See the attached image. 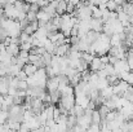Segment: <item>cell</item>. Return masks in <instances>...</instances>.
<instances>
[{"label": "cell", "instance_id": "obj_17", "mask_svg": "<svg viewBox=\"0 0 133 132\" xmlns=\"http://www.w3.org/2000/svg\"><path fill=\"white\" fill-rule=\"evenodd\" d=\"M98 36H99V33H96V31H93V30H90L88 34L84 36L85 39H87V42H88L89 44H93L97 39H98Z\"/></svg>", "mask_w": 133, "mask_h": 132}, {"label": "cell", "instance_id": "obj_28", "mask_svg": "<svg viewBox=\"0 0 133 132\" xmlns=\"http://www.w3.org/2000/svg\"><path fill=\"white\" fill-rule=\"evenodd\" d=\"M26 18L29 20V22H34V21H38V18H36V13L35 12H29L27 13V16H26Z\"/></svg>", "mask_w": 133, "mask_h": 132}, {"label": "cell", "instance_id": "obj_42", "mask_svg": "<svg viewBox=\"0 0 133 132\" xmlns=\"http://www.w3.org/2000/svg\"><path fill=\"white\" fill-rule=\"evenodd\" d=\"M107 1H110V0H101V3H102V4H106Z\"/></svg>", "mask_w": 133, "mask_h": 132}, {"label": "cell", "instance_id": "obj_10", "mask_svg": "<svg viewBox=\"0 0 133 132\" xmlns=\"http://www.w3.org/2000/svg\"><path fill=\"white\" fill-rule=\"evenodd\" d=\"M71 44H61V45H57V49H56V53L54 56H59V57H67V54L70 53V47Z\"/></svg>", "mask_w": 133, "mask_h": 132}, {"label": "cell", "instance_id": "obj_2", "mask_svg": "<svg viewBox=\"0 0 133 132\" xmlns=\"http://www.w3.org/2000/svg\"><path fill=\"white\" fill-rule=\"evenodd\" d=\"M59 104H61L66 110H69V113H70V110L76 105V104H75V95H71V96H62L61 100H59Z\"/></svg>", "mask_w": 133, "mask_h": 132}, {"label": "cell", "instance_id": "obj_15", "mask_svg": "<svg viewBox=\"0 0 133 132\" xmlns=\"http://www.w3.org/2000/svg\"><path fill=\"white\" fill-rule=\"evenodd\" d=\"M99 93H101V96L105 98V100H109L110 97H112L115 93H114V87L112 86H109V87L103 88L102 91H99Z\"/></svg>", "mask_w": 133, "mask_h": 132}, {"label": "cell", "instance_id": "obj_26", "mask_svg": "<svg viewBox=\"0 0 133 132\" xmlns=\"http://www.w3.org/2000/svg\"><path fill=\"white\" fill-rule=\"evenodd\" d=\"M19 48H21V51H27V52H31V49L34 48L32 47V44L31 43H22V44H19Z\"/></svg>", "mask_w": 133, "mask_h": 132}, {"label": "cell", "instance_id": "obj_29", "mask_svg": "<svg viewBox=\"0 0 133 132\" xmlns=\"http://www.w3.org/2000/svg\"><path fill=\"white\" fill-rule=\"evenodd\" d=\"M16 78H18L19 80H27V78H29V75H27V74H26V73L23 71V69H22V70H21V71L18 73V75H17Z\"/></svg>", "mask_w": 133, "mask_h": 132}, {"label": "cell", "instance_id": "obj_9", "mask_svg": "<svg viewBox=\"0 0 133 132\" xmlns=\"http://www.w3.org/2000/svg\"><path fill=\"white\" fill-rule=\"evenodd\" d=\"M103 25L105 22L102 21V18H90V30L96 33H101L103 30Z\"/></svg>", "mask_w": 133, "mask_h": 132}, {"label": "cell", "instance_id": "obj_34", "mask_svg": "<svg viewBox=\"0 0 133 132\" xmlns=\"http://www.w3.org/2000/svg\"><path fill=\"white\" fill-rule=\"evenodd\" d=\"M30 10H31V12L38 13V12L40 10V7H39L38 4H30Z\"/></svg>", "mask_w": 133, "mask_h": 132}, {"label": "cell", "instance_id": "obj_6", "mask_svg": "<svg viewBox=\"0 0 133 132\" xmlns=\"http://www.w3.org/2000/svg\"><path fill=\"white\" fill-rule=\"evenodd\" d=\"M90 102V97L88 95H75V104L82 106L83 109H87Z\"/></svg>", "mask_w": 133, "mask_h": 132}, {"label": "cell", "instance_id": "obj_37", "mask_svg": "<svg viewBox=\"0 0 133 132\" xmlns=\"http://www.w3.org/2000/svg\"><path fill=\"white\" fill-rule=\"evenodd\" d=\"M8 130V126L6 124H0V132H5Z\"/></svg>", "mask_w": 133, "mask_h": 132}, {"label": "cell", "instance_id": "obj_18", "mask_svg": "<svg viewBox=\"0 0 133 132\" xmlns=\"http://www.w3.org/2000/svg\"><path fill=\"white\" fill-rule=\"evenodd\" d=\"M101 122H102V117H101L99 111L98 110H93V113H92V123L93 124H101Z\"/></svg>", "mask_w": 133, "mask_h": 132}, {"label": "cell", "instance_id": "obj_3", "mask_svg": "<svg viewBox=\"0 0 133 132\" xmlns=\"http://www.w3.org/2000/svg\"><path fill=\"white\" fill-rule=\"evenodd\" d=\"M4 10V16L6 18H10V20H17L18 17V10L16 9L14 4H5V7L3 8Z\"/></svg>", "mask_w": 133, "mask_h": 132}, {"label": "cell", "instance_id": "obj_24", "mask_svg": "<svg viewBox=\"0 0 133 132\" xmlns=\"http://www.w3.org/2000/svg\"><path fill=\"white\" fill-rule=\"evenodd\" d=\"M8 119H9V113L4 111V110H0V124H5Z\"/></svg>", "mask_w": 133, "mask_h": 132}, {"label": "cell", "instance_id": "obj_32", "mask_svg": "<svg viewBox=\"0 0 133 132\" xmlns=\"http://www.w3.org/2000/svg\"><path fill=\"white\" fill-rule=\"evenodd\" d=\"M99 57H101V61H102V64H103V65H107V64H110V57H109V54L99 56Z\"/></svg>", "mask_w": 133, "mask_h": 132}, {"label": "cell", "instance_id": "obj_35", "mask_svg": "<svg viewBox=\"0 0 133 132\" xmlns=\"http://www.w3.org/2000/svg\"><path fill=\"white\" fill-rule=\"evenodd\" d=\"M127 61H128V65H129V69L133 71V56L127 57Z\"/></svg>", "mask_w": 133, "mask_h": 132}, {"label": "cell", "instance_id": "obj_25", "mask_svg": "<svg viewBox=\"0 0 133 132\" xmlns=\"http://www.w3.org/2000/svg\"><path fill=\"white\" fill-rule=\"evenodd\" d=\"M93 54H90L89 52H84V53H82V58L85 61V62H88V64H90L92 62V60H93Z\"/></svg>", "mask_w": 133, "mask_h": 132}, {"label": "cell", "instance_id": "obj_14", "mask_svg": "<svg viewBox=\"0 0 133 132\" xmlns=\"http://www.w3.org/2000/svg\"><path fill=\"white\" fill-rule=\"evenodd\" d=\"M39 70V67L35 65V64H31V62H29V64H26L25 66H23V71L29 75V77H31V75H34L36 71Z\"/></svg>", "mask_w": 133, "mask_h": 132}, {"label": "cell", "instance_id": "obj_33", "mask_svg": "<svg viewBox=\"0 0 133 132\" xmlns=\"http://www.w3.org/2000/svg\"><path fill=\"white\" fill-rule=\"evenodd\" d=\"M36 4L40 7V9H43L44 7H46V5L49 4V1H48V0H38V1H36Z\"/></svg>", "mask_w": 133, "mask_h": 132}, {"label": "cell", "instance_id": "obj_39", "mask_svg": "<svg viewBox=\"0 0 133 132\" xmlns=\"http://www.w3.org/2000/svg\"><path fill=\"white\" fill-rule=\"evenodd\" d=\"M25 3H27V4H36V1L38 0H23Z\"/></svg>", "mask_w": 133, "mask_h": 132}, {"label": "cell", "instance_id": "obj_44", "mask_svg": "<svg viewBox=\"0 0 133 132\" xmlns=\"http://www.w3.org/2000/svg\"><path fill=\"white\" fill-rule=\"evenodd\" d=\"M125 1H127V3H128V1H131V0H125Z\"/></svg>", "mask_w": 133, "mask_h": 132}, {"label": "cell", "instance_id": "obj_45", "mask_svg": "<svg viewBox=\"0 0 133 132\" xmlns=\"http://www.w3.org/2000/svg\"><path fill=\"white\" fill-rule=\"evenodd\" d=\"M30 132H31V131H30Z\"/></svg>", "mask_w": 133, "mask_h": 132}, {"label": "cell", "instance_id": "obj_23", "mask_svg": "<svg viewBox=\"0 0 133 132\" xmlns=\"http://www.w3.org/2000/svg\"><path fill=\"white\" fill-rule=\"evenodd\" d=\"M106 7H107V9H109L110 12H116V9H118L119 5L115 3V0H110V1L106 3Z\"/></svg>", "mask_w": 133, "mask_h": 132}, {"label": "cell", "instance_id": "obj_19", "mask_svg": "<svg viewBox=\"0 0 133 132\" xmlns=\"http://www.w3.org/2000/svg\"><path fill=\"white\" fill-rule=\"evenodd\" d=\"M109 86H110V83H109L107 78H98V82H97V88H98L99 91H102L103 88L109 87Z\"/></svg>", "mask_w": 133, "mask_h": 132}, {"label": "cell", "instance_id": "obj_4", "mask_svg": "<svg viewBox=\"0 0 133 132\" xmlns=\"http://www.w3.org/2000/svg\"><path fill=\"white\" fill-rule=\"evenodd\" d=\"M112 87H114V93H115V95H118V96H123L124 92H127L128 88L131 87V86H129L125 80H122V79H120V80H119L115 86H112Z\"/></svg>", "mask_w": 133, "mask_h": 132}, {"label": "cell", "instance_id": "obj_22", "mask_svg": "<svg viewBox=\"0 0 133 132\" xmlns=\"http://www.w3.org/2000/svg\"><path fill=\"white\" fill-rule=\"evenodd\" d=\"M123 10H124L128 16H132L133 14V3H131V1L125 3V4L123 5Z\"/></svg>", "mask_w": 133, "mask_h": 132}, {"label": "cell", "instance_id": "obj_40", "mask_svg": "<svg viewBox=\"0 0 133 132\" xmlns=\"http://www.w3.org/2000/svg\"><path fill=\"white\" fill-rule=\"evenodd\" d=\"M8 1V4H14V3H17V1H22V0H6Z\"/></svg>", "mask_w": 133, "mask_h": 132}, {"label": "cell", "instance_id": "obj_20", "mask_svg": "<svg viewBox=\"0 0 133 132\" xmlns=\"http://www.w3.org/2000/svg\"><path fill=\"white\" fill-rule=\"evenodd\" d=\"M98 111H99V114H101V117H102V119H105L106 118V115H107V113L110 111V109L105 105V104H102V105H99V108L97 109Z\"/></svg>", "mask_w": 133, "mask_h": 132}, {"label": "cell", "instance_id": "obj_16", "mask_svg": "<svg viewBox=\"0 0 133 132\" xmlns=\"http://www.w3.org/2000/svg\"><path fill=\"white\" fill-rule=\"evenodd\" d=\"M56 12H57V16H63V14H66V13H67V3H66V1H59V3L57 4Z\"/></svg>", "mask_w": 133, "mask_h": 132}, {"label": "cell", "instance_id": "obj_11", "mask_svg": "<svg viewBox=\"0 0 133 132\" xmlns=\"http://www.w3.org/2000/svg\"><path fill=\"white\" fill-rule=\"evenodd\" d=\"M9 91V79L8 75L6 77H0V93L6 96Z\"/></svg>", "mask_w": 133, "mask_h": 132}, {"label": "cell", "instance_id": "obj_38", "mask_svg": "<svg viewBox=\"0 0 133 132\" xmlns=\"http://www.w3.org/2000/svg\"><path fill=\"white\" fill-rule=\"evenodd\" d=\"M69 3H71V4H74V5H75V7H76V5H78V4H79V3H80V0H70V1H69Z\"/></svg>", "mask_w": 133, "mask_h": 132}, {"label": "cell", "instance_id": "obj_8", "mask_svg": "<svg viewBox=\"0 0 133 132\" xmlns=\"http://www.w3.org/2000/svg\"><path fill=\"white\" fill-rule=\"evenodd\" d=\"M103 67H105V65L102 64V61H101V57H98V56H94V57H93V60H92V62L89 64V69H90V71H94V73H97V71L102 70Z\"/></svg>", "mask_w": 133, "mask_h": 132}, {"label": "cell", "instance_id": "obj_12", "mask_svg": "<svg viewBox=\"0 0 133 132\" xmlns=\"http://www.w3.org/2000/svg\"><path fill=\"white\" fill-rule=\"evenodd\" d=\"M19 52H21V48H19L18 44H9V45H6V53L10 54L12 57H17L19 54Z\"/></svg>", "mask_w": 133, "mask_h": 132}, {"label": "cell", "instance_id": "obj_7", "mask_svg": "<svg viewBox=\"0 0 133 132\" xmlns=\"http://www.w3.org/2000/svg\"><path fill=\"white\" fill-rule=\"evenodd\" d=\"M58 87H59V80H58V77H52V78H48V80H46V89H48V92H49V93L58 91Z\"/></svg>", "mask_w": 133, "mask_h": 132}, {"label": "cell", "instance_id": "obj_43", "mask_svg": "<svg viewBox=\"0 0 133 132\" xmlns=\"http://www.w3.org/2000/svg\"><path fill=\"white\" fill-rule=\"evenodd\" d=\"M80 1H83V3H89L90 0H80Z\"/></svg>", "mask_w": 133, "mask_h": 132}, {"label": "cell", "instance_id": "obj_5", "mask_svg": "<svg viewBox=\"0 0 133 132\" xmlns=\"http://www.w3.org/2000/svg\"><path fill=\"white\" fill-rule=\"evenodd\" d=\"M36 18H38V22H39V26H40V27H44L45 25L52 20V17H50L45 10H43V9H40V10L36 13Z\"/></svg>", "mask_w": 133, "mask_h": 132}, {"label": "cell", "instance_id": "obj_36", "mask_svg": "<svg viewBox=\"0 0 133 132\" xmlns=\"http://www.w3.org/2000/svg\"><path fill=\"white\" fill-rule=\"evenodd\" d=\"M115 3H116L119 7H123V5H124L127 1H125V0H115Z\"/></svg>", "mask_w": 133, "mask_h": 132}, {"label": "cell", "instance_id": "obj_30", "mask_svg": "<svg viewBox=\"0 0 133 132\" xmlns=\"http://www.w3.org/2000/svg\"><path fill=\"white\" fill-rule=\"evenodd\" d=\"M75 10H76V7H75L74 4H71V3H67V13L72 14Z\"/></svg>", "mask_w": 133, "mask_h": 132}, {"label": "cell", "instance_id": "obj_1", "mask_svg": "<svg viewBox=\"0 0 133 132\" xmlns=\"http://www.w3.org/2000/svg\"><path fill=\"white\" fill-rule=\"evenodd\" d=\"M114 69H115V73H116L118 75H122L123 73L131 71L127 60H118V61L114 64Z\"/></svg>", "mask_w": 133, "mask_h": 132}, {"label": "cell", "instance_id": "obj_21", "mask_svg": "<svg viewBox=\"0 0 133 132\" xmlns=\"http://www.w3.org/2000/svg\"><path fill=\"white\" fill-rule=\"evenodd\" d=\"M42 58H43V61H44L45 66H50V65H52V58H53V54H50V53L45 52L44 54L42 56Z\"/></svg>", "mask_w": 133, "mask_h": 132}, {"label": "cell", "instance_id": "obj_27", "mask_svg": "<svg viewBox=\"0 0 133 132\" xmlns=\"http://www.w3.org/2000/svg\"><path fill=\"white\" fill-rule=\"evenodd\" d=\"M42 56H39V54H35V53H30V56H29V62H31V64H36L38 61H39V58H40Z\"/></svg>", "mask_w": 133, "mask_h": 132}, {"label": "cell", "instance_id": "obj_31", "mask_svg": "<svg viewBox=\"0 0 133 132\" xmlns=\"http://www.w3.org/2000/svg\"><path fill=\"white\" fill-rule=\"evenodd\" d=\"M27 88H29V84H27L26 80H19V83H18V89H27Z\"/></svg>", "mask_w": 133, "mask_h": 132}, {"label": "cell", "instance_id": "obj_13", "mask_svg": "<svg viewBox=\"0 0 133 132\" xmlns=\"http://www.w3.org/2000/svg\"><path fill=\"white\" fill-rule=\"evenodd\" d=\"M40 26H39V22L38 21H34V22H30L29 23V26L23 30L26 34H29V35H34L36 31H38V29H39Z\"/></svg>", "mask_w": 133, "mask_h": 132}, {"label": "cell", "instance_id": "obj_41", "mask_svg": "<svg viewBox=\"0 0 133 132\" xmlns=\"http://www.w3.org/2000/svg\"><path fill=\"white\" fill-rule=\"evenodd\" d=\"M128 21H129V25H132L133 26V14L132 16H129V20H128Z\"/></svg>", "mask_w": 133, "mask_h": 132}]
</instances>
